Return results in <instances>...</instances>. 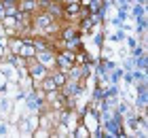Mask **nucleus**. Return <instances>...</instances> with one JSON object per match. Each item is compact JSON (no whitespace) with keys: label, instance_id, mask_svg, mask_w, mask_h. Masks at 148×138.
I'll return each mask as SVG.
<instances>
[{"label":"nucleus","instance_id":"3","mask_svg":"<svg viewBox=\"0 0 148 138\" xmlns=\"http://www.w3.org/2000/svg\"><path fill=\"white\" fill-rule=\"evenodd\" d=\"M66 2H78V0H66Z\"/></svg>","mask_w":148,"mask_h":138},{"label":"nucleus","instance_id":"2","mask_svg":"<svg viewBox=\"0 0 148 138\" xmlns=\"http://www.w3.org/2000/svg\"><path fill=\"white\" fill-rule=\"evenodd\" d=\"M53 81H55V83H64V77H62V74H57V77L53 79Z\"/></svg>","mask_w":148,"mask_h":138},{"label":"nucleus","instance_id":"1","mask_svg":"<svg viewBox=\"0 0 148 138\" xmlns=\"http://www.w3.org/2000/svg\"><path fill=\"white\" fill-rule=\"evenodd\" d=\"M72 62H74V55H72V53H66V55H62V58H59V64H62L64 68H70Z\"/></svg>","mask_w":148,"mask_h":138}]
</instances>
